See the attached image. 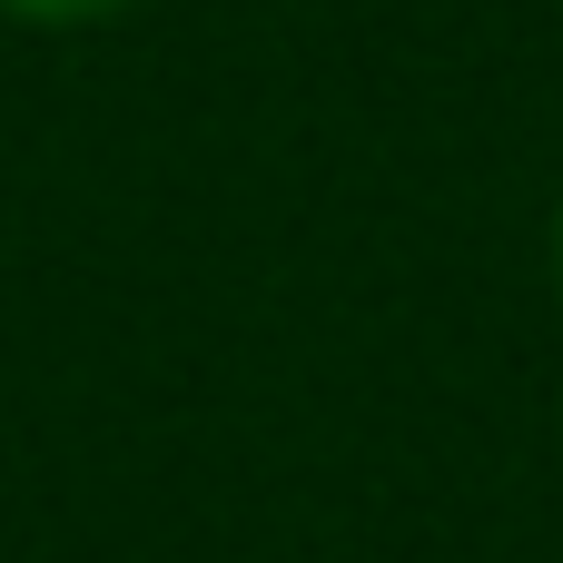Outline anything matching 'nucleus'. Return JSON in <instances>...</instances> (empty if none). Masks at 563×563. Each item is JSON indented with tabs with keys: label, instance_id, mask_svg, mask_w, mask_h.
<instances>
[{
	"label": "nucleus",
	"instance_id": "obj_1",
	"mask_svg": "<svg viewBox=\"0 0 563 563\" xmlns=\"http://www.w3.org/2000/svg\"><path fill=\"white\" fill-rule=\"evenodd\" d=\"M139 0H0V20L20 30H99V20H129Z\"/></svg>",
	"mask_w": 563,
	"mask_h": 563
},
{
	"label": "nucleus",
	"instance_id": "obj_2",
	"mask_svg": "<svg viewBox=\"0 0 563 563\" xmlns=\"http://www.w3.org/2000/svg\"><path fill=\"white\" fill-rule=\"evenodd\" d=\"M544 267H554V287H563V198H554V228H544Z\"/></svg>",
	"mask_w": 563,
	"mask_h": 563
}]
</instances>
